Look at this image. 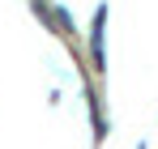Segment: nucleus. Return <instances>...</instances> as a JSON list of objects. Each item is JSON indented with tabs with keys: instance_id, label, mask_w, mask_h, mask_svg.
Returning a JSON list of instances; mask_svg holds the SVG:
<instances>
[{
	"instance_id": "obj_1",
	"label": "nucleus",
	"mask_w": 158,
	"mask_h": 149,
	"mask_svg": "<svg viewBox=\"0 0 158 149\" xmlns=\"http://www.w3.org/2000/svg\"><path fill=\"white\" fill-rule=\"evenodd\" d=\"M103 30H107V4H98V9H94V30H90V64H94V73H103V68H107Z\"/></svg>"
}]
</instances>
